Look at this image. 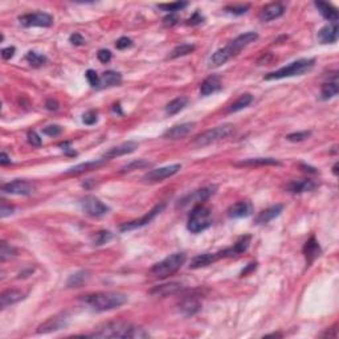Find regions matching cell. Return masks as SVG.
Masks as SVG:
<instances>
[{
	"label": "cell",
	"instance_id": "6da1fadb",
	"mask_svg": "<svg viewBox=\"0 0 339 339\" xmlns=\"http://www.w3.org/2000/svg\"><path fill=\"white\" fill-rule=\"evenodd\" d=\"M89 336L94 338H147L149 332L125 320H116L101 324Z\"/></svg>",
	"mask_w": 339,
	"mask_h": 339
},
{
	"label": "cell",
	"instance_id": "7a4b0ae2",
	"mask_svg": "<svg viewBox=\"0 0 339 339\" xmlns=\"http://www.w3.org/2000/svg\"><path fill=\"white\" fill-rule=\"evenodd\" d=\"M258 39V35L256 32H246V34H242L240 36L232 40L231 43H228L224 48L219 49L216 52L213 53L211 59H209V67L217 68L221 67L224 64L229 61L232 57L237 56L242 49L248 47L249 44L254 43V41Z\"/></svg>",
	"mask_w": 339,
	"mask_h": 339
},
{
	"label": "cell",
	"instance_id": "3957f363",
	"mask_svg": "<svg viewBox=\"0 0 339 339\" xmlns=\"http://www.w3.org/2000/svg\"><path fill=\"white\" fill-rule=\"evenodd\" d=\"M81 301L94 311H108V310L118 309L127 302V295L114 291H98L93 294L84 295Z\"/></svg>",
	"mask_w": 339,
	"mask_h": 339
},
{
	"label": "cell",
	"instance_id": "277c9868",
	"mask_svg": "<svg viewBox=\"0 0 339 339\" xmlns=\"http://www.w3.org/2000/svg\"><path fill=\"white\" fill-rule=\"evenodd\" d=\"M315 59H299L294 63L289 64L286 67L279 68L278 71L270 72L265 76V80H281L286 77H294V76H302L313 69Z\"/></svg>",
	"mask_w": 339,
	"mask_h": 339
},
{
	"label": "cell",
	"instance_id": "5b68a950",
	"mask_svg": "<svg viewBox=\"0 0 339 339\" xmlns=\"http://www.w3.org/2000/svg\"><path fill=\"white\" fill-rule=\"evenodd\" d=\"M212 225V213L208 207L203 204L195 205L188 216L187 228L192 233H200V232L208 229Z\"/></svg>",
	"mask_w": 339,
	"mask_h": 339
},
{
	"label": "cell",
	"instance_id": "8992f818",
	"mask_svg": "<svg viewBox=\"0 0 339 339\" xmlns=\"http://www.w3.org/2000/svg\"><path fill=\"white\" fill-rule=\"evenodd\" d=\"M233 133H235V126L231 125V123H224L221 126L213 127V129H209V130L201 133L200 135H198L194 139L192 145L196 146V147H205V146L216 143V142L221 141V139L228 138Z\"/></svg>",
	"mask_w": 339,
	"mask_h": 339
},
{
	"label": "cell",
	"instance_id": "52a82bcc",
	"mask_svg": "<svg viewBox=\"0 0 339 339\" xmlns=\"http://www.w3.org/2000/svg\"><path fill=\"white\" fill-rule=\"evenodd\" d=\"M186 253H174L171 256L164 258L158 264H155L151 268V273L154 276L159 278H166L168 276H172L182 268V265L186 262Z\"/></svg>",
	"mask_w": 339,
	"mask_h": 339
},
{
	"label": "cell",
	"instance_id": "ba28073f",
	"mask_svg": "<svg viewBox=\"0 0 339 339\" xmlns=\"http://www.w3.org/2000/svg\"><path fill=\"white\" fill-rule=\"evenodd\" d=\"M166 208V204L164 203H160V204H157L155 207H154L150 212H147L143 217H141V219H137V220H133V221H129V223H125L121 225V232H126V231H133V229H138V228H142L145 227V225H147L149 223H151L155 217L159 215L163 209Z\"/></svg>",
	"mask_w": 339,
	"mask_h": 339
},
{
	"label": "cell",
	"instance_id": "9c48e42d",
	"mask_svg": "<svg viewBox=\"0 0 339 339\" xmlns=\"http://www.w3.org/2000/svg\"><path fill=\"white\" fill-rule=\"evenodd\" d=\"M213 194H215V187H204V188H200V190H196L191 194L186 195L184 198L178 201L176 207L183 208V207H187L190 204H201L203 201L208 200Z\"/></svg>",
	"mask_w": 339,
	"mask_h": 339
},
{
	"label": "cell",
	"instance_id": "30bf717a",
	"mask_svg": "<svg viewBox=\"0 0 339 339\" xmlns=\"http://www.w3.org/2000/svg\"><path fill=\"white\" fill-rule=\"evenodd\" d=\"M180 168H182V164H171V166H166V167H160V168H155V170H151L143 176V180L146 183H158V182H163L164 179H167V178H171L175 174L180 171Z\"/></svg>",
	"mask_w": 339,
	"mask_h": 339
},
{
	"label": "cell",
	"instance_id": "8fae6325",
	"mask_svg": "<svg viewBox=\"0 0 339 339\" xmlns=\"http://www.w3.org/2000/svg\"><path fill=\"white\" fill-rule=\"evenodd\" d=\"M81 205L84 211L93 217L105 216L106 213L110 212V208H109L108 205L102 203L96 196H86V198H84L81 201Z\"/></svg>",
	"mask_w": 339,
	"mask_h": 339
},
{
	"label": "cell",
	"instance_id": "7c38bea8",
	"mask_svg": "<svg viewBox=\"0 0 339 339\" xmlns=\"http://www.w3.org/2000/svg\"><path fill=\"white\" fill-rule=\"evenodd\" d=\"M22 26L30 27H51L53 24V18L45 12H35V14H26L19 18Z\"/></svg>",
	"mask_w": 339,
	"mask_h": 339
},
{
	"label": "cell",
	"instance_id": "4fadbf2b",
	"mask_svg": "<svg viewBox=\"0 0 339 339\" xmlns=\"http://www.w3.org/2000/svg\"><path fill=\"white\" fill-rule=\"evenodd\" d=\"M2 191L6 192V194L11 195H23V196H27V195H31L35 192V186L28 180H22L16 179L14 182L6 183L2 186Z\"/></svg>",
	"mask_w": 339,
	"mask_h": 339
},
{
	"label": "cell",
	"instance_id": "5bb4252c",
	"mask_svg": "<svg viewBox=\"0 0 339 339\" xmlns=\"http://www.w3.org/2000/svg\"><path fill=\"white\" fill-rule=\"evenodd\" d=\"M138 143L134 141H129V142H123L121 145L114 146L112 149H109L106 153L104 154V159L109 160V159H114V158L122 157V155H127V154L134 153L135 150L138 149Z\"/></svg>",
	"mask_w": 339,
	"mask_h": 339
},
{
	"label": "cell",
	"instance_id": "9a60e30c",
	"mask_svg": "<svg viewBox=\"0 0 339 339\" xmlns=\"http://www.w3.org/2000/svg\"><path fill=\"white\" fill-rule=\"evenodd\" d=\"M195 123L194 122H187V123H180V125H175L172 126L171 129L164 131L163 138L164 139H171V141H179V139L186 138L187 135L190 134L192 129H194Z\"/></svg>",
	"mask_w": 339,
	"mask_h": 339
},
{
	"label": "cell",
	"instance_id": "2e32d148",
	"mask_svg": "<svg viewBox=\"0 0 339 339\" xmlns=\"http://www.w3.org/2000/svg\"><path fill=\"white\" fill-rule=\"evenodd\" d=\"M285 6L282 3H272L265 6L262 10H261L260 14V20L261 22H272L274 19H278L281 16L285 14Z\"/></svg>",
	"mask_w": 339,
	"mask_h": 339
},
{
	"label": "cell",
	"instance_id": "e0dca14e",
	"mask_svg": "<svg viewBox=\"0 0 339 339\" xmlns=\"http://www.w3.org/2000/svg\"><path fill=\"white\" fill-rule=\"evenodd\" d=\"M250 244V236H242L240 237L237 241L235 242V245L231 246V248H227V249L220 250V256L223 257H236V256H240L245 252L248 248H249Z\"/></svg>",
	"mask_w": 339,
	"mask_h": 339
},
{
	"label": "cell",
	"instance_id": "ac0fdd59",
	"mask_svg": "<svg viewBox=\"0 0 339 339\" xmlns=\"http://www.w3.org/2000/svg\"><path fill=\"white\" fill-rule=\"evenodd\" d=\"M253 212V205L249 201H239L229 207L228 209V216L231 219H240V217H246L252 215Z\"/></svg>",
	"mask_w": 339,
	"mask_h": 339
},
{
	"label": "cell",
	"instance_id": "d6986e66",
	"mask_svg": "<svg viewBox=\"0 0 339 339\" xmlns=\"http://www.w3.org/2000/svg\"><path fill=\"white\" fill-rule=\"evenodd\" d=\"M183 290V285L179 282H170L164 283V285H159L155 286L154 289L150 290V294L155 295V297H167V295H172L179 293Z\"/></svg>",
	"mask_w": 339,
	"mask_h": 339
},
{
	"label": "cell",
	"instance_id": "ffe728a7",
	"mask_svg": "<svg viewBox=\"0 0 339 339\" xmlns=\"http://www.w3.org/2000/svg\"><path fill=\"white\" fill-rule=\"evenodd\" d=\"M283 211V205L282 204H276L272 205V207H269V208L264 209L262 212H260L254 220V224H268L269 221H272L273 219H276L277 216L281 215V212Z\"/></svg>",
	"mask_w": 339,
	"mask_h": 339
},
{
	"label": "cell",
	"instance_id": "44dd1931",
	"mask_svg": "<svg viewBox=\"0 0 339 339\" xmlns=\"http://www.w3.org/2000/svg\"><path fill=\"white\" fill-rule=\"evenodd\" d=\"M338 23L335 24H328L323 27L322 30L318 32V40L322 44H332L338 40Z\"/></svg>",
	"mask_w": 339,
	"mask_h": 339
},
{
	"label": "cell",
	"instance_id": "7402d4cb",
	"mask_svg": "<svg viewBox=\"0 0 339 339\" xmlns=\"http://www.w3.org/2000/svg\"><path fill=\"white\" fill-rule=\"evenodd\" d=\"M317 188V183L313 180L303 179V180H293L286 186V190L291 194H302V192H309Z\"/></svg>",
	"mask_w": 339,
	"mask_h": 339
},
{
	"label": "cell",
	"instance_id": "603a6c76",
	"mask_svg": "<svg viewBox=\"0 0 339 339\" xmlns=\"http://www.w3.org/2000/svg\"><path fill=\"white\" fill-rule=\"evenodd\" d=\"M220 89H221V80L216 75L209 76L208 79H205L200 85L201 96H209V94L219 92Z\"/></svg>",
	"mask_w": 339,
	"mask_h": 339
},
{
	"label": "cell",
	"instance_id": "cb8c5ba5",
	"mask_svg": "<svg viewBox=\"0 0 339 339\" xmlns=\"http://www.w3.org/2000/svg\"><path fill=\"white\" fill-rule=\"evenodd\" d=\"M314 6H315L318 11L320 12V15L323 16L326 20H328V22H331V24L338 23L339 14L334 6H331V4L328 3H324V2H315Z\"/></svg>",
	"mask_w": 339,
	"mask_h": 339
},
{
	"label": "cell",
	"instance_id": "d4e9b609",
	"mask_svg": "<svg viewBox=\"0 0 339 339\" xmlns=\"http://www.w3.org/2000/svg\"><path fill=\"white\" fill-rule=\"evenodd\" d=\"M303 254H305L307 265H310L315 258L319 257L320 246L319 244H318L317 240H315V237H310V239L306 241L305 246H303Z\"/></svg>",
	"mask_w": 339,
	"mask_h": 339
},
{
	"label": "cell",
	"instance_id": "484cf974",
	"mask_svg": "<svg viewBox=\"0 0 339 339\" xmlns=\"http://www.w3.org/2000/svg\"><path fill=\"white\" fill-rule=\"evenodd\" d=\"M106 162H108L106 159H97V160H92V162H86V163L77 164V166H75V167L69 168V170L67 171V174H69V175H79V174H82V172L96 170V168L106 164Z\"/></svg>",
	"mask_w": 339,
	"mask_h": 339
},
{
	"label": "cell",
	"instance_id": "4316f807",
	"mask_svg": "<svg viewBox=\"0 0 339 339\" xmlns=\"http://www.w3.org/2000/svg\"><path fill=\"white\" fill-rule=\"evenodd\" d=\"M24 298V294H23L20 290H15V289H10V290H6L2 293L0 295V307L2 309H6L8 306L14 305V303H18L19 301Z\"/></svg>",
	"mask_w": 339,
	"mask_h": 339
},
{
	"label": "cell",
	"instance_id": "83f0119b",
	"mask_svg": "<svg viewBox=\"0 0 339 339\" xmlns=\"http://www.w3.org/2000/svg\"><path fill=\"white\" fill-rule=\"evenodd\" d=\"M220 254L219 252L217 253H203L199 254L196 257H194L191 260V265L190 268L192 269H199V268H204V266H208L215 261L220 260Z\"/></svg>",
	"mask_w": 339,
	"mask_h": 339
},
{
	"label": "cell",
	"instance_id": "f1b7e54d",
	"mask_svg": "<svg viewBox=\"0 0 339 339\" xmlns=\"http://www.w3.org/2000/svg\"><path fill=\"white\" fill-rule=\"evenodd\" d=\"M122 82V76L118 72L108 71L100 76V85L98 88H110V86L120 85Z\"/></svg>",
	"mask_w": 339,
	"mask_h": 339
},
{
	"label": "cell",
	"instance_id": "f546056e",
	"mask_svg": "<svg viewBox=\"0 0 339 339\" xmlns=\"http://www.w3.org/2000/svg\"><path fill=\"white\" fill-rule=\"evenodd\" d=\"M179 307L183 313L190 317V315L198 313L201 309V302L196 297H186V298L182 299Z\"/></svg>",
	"mask_w": 339,
	"mask_h": 339
},
{
	"label": "cell",
	"instance_id": "4dcf8cb0",
	"mask_svg": "<svg viewBox=\"0 0 339 339\" xmlns=\"http://www.w3.org/2000/svg\"><path fill=\"white\" fill-rule=\"evenodd\" d=\"M236 166H245V167H256V166H281V162L274 158H252V159L242 160L236 163Z\"/></svg>",
	"mask_w": 339,
	"mask_h": 339
},
{
	"label": "cell",
	"instance_id": "1f68e13d",
	"mask_svg": "<svg viewBox=\"0 0 339 339\" xmlns=\"http://www.w3.org/2000/svg\"><path fill=\"white\" fill-rule=\"evenodd\" d=\"M67 324L65 322V318L61 317H55L48 319L45 323H43L41 326H39L38 332L41 334V332H51V331H56V330H60L63 328L64 326Z\"/></svg>",
	"mask_w": 339,
	"mask_h": 339
},
{
	"label": "cell",
	"instance_id": "d6a6232c",
	"mask_svg": "<svg viewBox=\"0 0 339 339\" xmlns=\"http://www.w3.org/2000/svg\"><path fill=\"white\" fill-rule=\"evenodd\" d=\"M252 101H253V96L249 93H245V94H241L237 100L233 102V104L229 106V109H228V112L229 113H236L239 112V110H242L244 108H246V106H249L250 104H252Z\"/></svg>",
	"mask_w": 339,
	"mask_h": 339
},
{
	"label": "cell",
	"instance_id": "836d02e7",
	"mask_svg": "<svg viewBox=\"0 0 339 339\" xmlns=\"http://www.w3.org/2000/svg\"><path fill=\"white\" fill-rule=\"evenodd\" d=\"M188 105V98L187 97H178L175 100H172L170 104L166 106V113L168 116H174L176 113H179L180 110L186 108Z\"/></svg>",
	"mask_w": 339,
	"mask_h": 339
},
{
	"label": "cell",
	"instance_id": "e575fe53",
	"mask_svg": "<svg viewBox=\"0 0 339 339\" xmlns=\"http://www.w3.org/2000/svg\"><path fill=\"white\" fill-rule=\"evenodd\" d=\"M90 278L89 272L88 270H81V272L76 273L73 276L69 277L67 282L68 287H81L84 283L88 282V279Z\"/></svg>",
	"mask_w": 339,
	"mask_h": 339
},
{
	"label": "cell",
	"instance_id": "d590c367",
	"mask_svg": "<svg viewBox=\"0 0 339 339\" xmlns=\"http://www.w3.org/2000/svg\"><path fill=\"white\" fill-rule=\"evenodd\" d=\"M339 92V86H338V81L334 80L332 82H326L322 85L320 88V98L322 100H328V98L335 97L336 94Z\"/></svg>",
	"mask_w": 339,
	"mask_h": 339
},
{
	"label": "cell",
	"instance_id": "8d00e7d4",
	"mask_svg": "<svg viewBox=\"0 0 339 339\" xmlns=\"http://www.w3.org/2000/svg\"><path fill=\"white\" fill-rule=\"evenodd\" d=\"M196 49V47L192 44H182L178 45L175 48L172 49L170 55H168V59H178V57L186 56V55H190Z\"/></svg>",
	"mask_w": 339,
	"mask_h": 339
},
{
	"label": "cell",
	"instance_id": "74e56055",
	"mask_svg": "<svg viewBox=\"0 0 339 339\" xmlns=\"http://www.w3.org/2000/svg\"><path fill=\"white\" fill-rule=\"evenodd\" d=\"M26 60L35 68H40L43 67L44 64H47L48 59L44 56V55H40L38 52H34V51H31V52L27 53Z\"/></svg>",
	"mask_w": 339,
	"mask_h": 339
},
{
	"label": "cell",
	"instance_id": "f35d334b",
	"mask_svg": "<svg viewBox=\"0 0 339 339\" xmlns=\"http://www.w3.org/2000/svg\"><path fill=\"white\" fill-rule=\"evenodd\" d=\"M16 253H18V249H16L15 246L10 245V244L6 241H2V244H0V258H2L3 262L4 261H7L8 258L16 256Z\"/></svg>",
	"mask_w": 339,
	"mask_h": 339
},
{
	"label": "cell",
	"instance_id": "ab89813d",
	"mask_svg": "<svg viewBox=\"0 0 339 339\" xmlns=\"http://www.w3.org/2000/svg\"><path fill=\"white\" fill-rule=\"evenodd\" d=\"M188 6L187 2H175V3H168V4H158V8L167 11L170 14H174L176 11H182L183 8H186Z\"/></svg>",
	"mask_w": 339,
	"mask_h": 339
},
{
	"label": "cell",
	"instance_id": "60d3db41",
	"mask_svg": "<svg viewBox=\"0 0 339 339\" xmlns=\"http://www.w3.org/2000/svg\"><path fill=\"white\" fill-rule=\"evenodd\" d=\"M150 166H151V163H150L149 160H145V159L133 160L131 163L123 166L121 172H130V171H133V170H138V168H143V167H150Z\"/></svg>",
	"mask_w": 339,
	"mask_h": 339
},
{
	"label": "cell",
	"instance_id": "b9f144b4",
	"mask_svg": "<svg viewBox=\"0 0 339 339\" xmlns=\"http://www.w3.org/2000/svg\"><path fill=\"white\" fill-rule=\"evenodd\" d=\"M113 235L109 231H100L93 236V239L92 240H93L94 245H104V244L110 241Z\"/></svg>",
	"mask_w": 339,
	"mask_h": 339
},
{
	"label": "cell",
	"instance_id": "7bdbcfd3",
	"mask_svg": "<svg viewBox=\"0 0 339 339\" xmlns=\"http://www.w3.org/2000/svg\"><path fill=\"white\" fill-rule=\"evenodd\" d=\"M311 137V131H298V133H291L286 137L287 141L290 142H302Z\"/></svg>",
	"mask_w": 339,
	"mask_h": 339
},
{
	"label": "cell",
	"instance_id": "ee69618b",
	"mask_svg": "<svg viewBox=\"0 0 339 339\" xmlns=\"http://www.w3.org/2000/svg\"><path fill=\"white\" fill-rule=\"evenodd\" d=\"M63 133V127L59 126V125H51V126H47L43 129V134L48 135V137H57Z\"/></svg>",
	"mask_w": 339,
	"mask_h": 339
},
{
	"label": "cell",
	"instance_id": "f6af8a7d",
	"mask_svg": "<svg viewBox=\"0 0 339 339\" xmlns=\"http://www.w3.org/2000/svg\"><path fill=\"white\" fill-rule=\"evenodd\" d=\"M97 112L96 110H89V112H86L82 116V122L85 123V125H94V123L97 122Z\"/></svg>",
	"mask_w": 339,
	"mask_h": 339
},
{
	"label": "cell",
	"instance_id": "bcb514c9",
	"mask_svg": "<svg viewBox=\"0 0 339 339\" xmlns=\"http://www.w3.org/2000/svg\"><path fill=\"white\" fill-rule=\"evenodd\" d=\"M86 80L89 81V84L93 88H98V85H100V76L97 75V72L92 71V69H89V71L86 72Z\"/></svg>",
	"mask_w": 339,
	"mask_h": 339
},
{
	"label": "cell",
	"instance_id": "7dc6e473",
	"mask_svg": "<svg viewBox=\"0 0 339 339\" xmlns=\"http://www.w3.org/2000/svg\"><path fill=\"white\" fill-rule=\"evenodd\" d=\"M248 10H249V6H248V4H245V6H233V7L225 8V11L229 12V14H233V15H242V14H245Z\"/></svg>",
	"mask_w": 339,
	"mask_h": 339
},
{
	"label": "cell",
	"instance_id": "c3c4849f",
	"mask_svg": "<svg viewBox=\"0 0 339 339\" xmlns=\"http://www.w3.org/2000/svg\"><path fill=\"white\" fill-rule=\"evenodd\" d=\"M131 45H133V40H131V39H129V38H121V39H118V40H117L116 48L117 49H121V51H122V49L130 48Z\"/></svg>",
	"mask_w": 339,
	"mask_h": 339
},
{
	"label": "cell",
	"instance_id": "681fc988",
	"mask_svg": "<svg viewBox=\"0 0 339 339\" xmlns=\"http://www.w3.org/2000/svg\"><path fill=\"white\" fill-rule=\"evenodd\" d=\"M97 57L98 60L101 61V63H109V61L112 60V52L110 51H108V49H101V51H98L97 53Z\"/></svg>",
	"mask_w": 339,
	"mask_h": 339
},
{
	"label": "cell",
	"instance_id": "f907efd6",
	"mask_svg": "<svg viewBox=\"0 0 339 339\" xmlns=\"http://www.w3.org/2000/svg\"><path fill=\"white\" fill-rule=\"evenodd\" d=\"M28 142H30L32 146H35V147H40L41 143H43V142H41V138L35 133V131H31L30 134H28Z\"/></svg>",
	"mask_w": 339,
	"mask_h": 339
},
{
	"label": "cell",
	"instance_id": "816d5d0a",
	"mask_svg": "<svg viewBox=\"0 0 339 339\" xmlns=\"http://www.w3.org/2000/svg\"><path fill=\"white\" fill-rule=\"evenodd\" d=\"M203 20H204V18H203V16H201L200 14L196 11L194 15L191 16L190 19L187 20V24H188V26H198V24L203 23Z\"/></svg>",
	"mask_w": 339,
	"mask_h": 339
},
{
	"label": "cell",
	"instance_id": "f5cc1de1",
	"mask_svg": "<svg viewBox=\"0 0 339 339\" xmlns=\"http://www.w3.org/2000/svg\"><path fill=\"white\" fill-rule=\"evenodd\" d=\"M14 207H11V205H7V203H6V200L2 201V208H0V216L2 217H6L8 216V215H11V213H14Z\"/></svg>",
	"mask_w": 339,
	"mask_h": 339
},
{
	"label": "cell",
	"instance_id": "db71d44e",
	"mask_svg": "<svg viewBox=\"0 0 339 339\" xmlns=\"http://www.w3.org/2000/svg\"><path fill=\"white\" fill-rule=\"evenodd\" d=\"M16 48L15 47H8V48L2 49V57H3L4 60H10L12 57L15 56Z\"/></svg>",
	"mask_w": 339,
	"mask_h": 339
},
{
	"label": "cell",
	"instance_id": "11a10c76",
	"mask_svg": "<svg viewBox=\"0 0 339 339\" xmlns=\"http://www.w3.org/2000/svg\"><path fill=\"white\" fill-rule=\"evenodd\" d=\"M69 41H71L72 44L76 45V47H79V45H84L85 44V39L82 38L81 35L80 34H73L69 38Z\"/></svg>",
	"mask_w": 339,
	"mask_h": 339
},
{
	"label": "cell",
	"instance_id": "9f6ffc18",
	"mask_svg": "<svg viewBox=\"0 0 339 339\" xmlns=\"http://www.w3.org/2000/svg\"><path fill=\"white\" fill-rule=\"evenodd\" d=\"M176 23H178V18H176V16L174 15V14H170V15L166 16V18H164V19H163V24L166 27L175 26Z\"/></svg>",
	"mask_w": 339,
	"mask_h": 339
},
{
	"label": "cell",
	"instance_id": "6f0895ef",
	"mask_svg": "<svg viewBox=\"0 0 339 339\" xmlns=\"http://www.w3.org/2000/svg\"><path fill=\"white\" fill-rule=\"evenodd\" d=\"M45 106L48 110H57L59 109V102L56 100H53V98H48L47 102H45Z\"/></svg>",
	"mask_w": 339,
	"mask_h": 339
},
{
	"label": "cell",
	"instance_id": "680465c9",
	"mask_svg": "<svg viewBox=\"0 0 339 339\" xmlns=\"http://www.w3.org/2000/svg\"><path fill=\"white\" fill-rule=\"evenodd\" d=\"M0 164L2 166H7V164H11V158L8 157L7 153H2L0 154Z\"/></svg>",
	"mask_w": 339,
	"mask_h": 339
},
{
	"label": "cell",
	"instance_id": "91938a15",
	"mask_svg": "<svg viewBox=\"0 0 339 339\" xmlns=\"http://www.w3.org/2000/svg\"><path fill=\"white\" fill-rule=\"evenodd\" d=\"M256 266H257V264H256V262H252V264L248 265V268H246L245 270H242V272H241V277L246 276L248 273L252 272V270H254V269H256Z\"/></svg>",
	"mask_w": 339,
	"mask_h": 339
},
{
	"label": "cell",
	"instance_id": "94428289",
	"mask_svg": "<svg viewBox=\"0 0 339 339\" xmlns=\"http://www.w3.org/2000/svg\"><path fill=\"white\" fill-rule=\"evenodd\" d=\"M301 168H302V171H305V172H310V174H317V168H313V167H310V166H306V164H301Z\"/></svg>",
	"mask_w": 339,
	"mask_h": 339
},
{
	"label": "cell",
	"instance_id": "6125c7cd",
	"mask_svg": "<svg viewBox=\"0 0 339 339\" xmlns=\"http://www.w3.org/2000/svg\"><path fill=\"white\" fill-rule=\"evenodd\" d=\"M332 172H334V175H338V163L334 164V167H332Z\"/></svg>",
	"mask_w": 339,
	"mask_h": 339
}]
</instances>
